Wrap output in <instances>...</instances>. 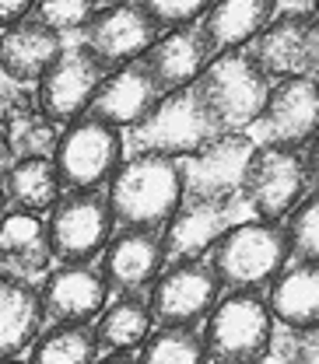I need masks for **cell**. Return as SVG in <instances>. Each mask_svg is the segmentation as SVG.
Returning a JSON list of instances; mask_svg holds the SVG:
<instances>
[{"instance_id":"5bb4252c","label":"cell","mask_w":319,"mask_h":364,"mask_svg":"<svg viewBox=\"0 0 319 364\" xmlns=\"http://www.w3.org/2000/svg\"><path fill=\"white\" fill-rule=\"evenodd\" d=\"M162 85H158V77L151 74V67L144 63V56L134 60V63H127V67H120V70H113L105 81H102V88L95 95V102H91L88 116H95L98 123H105V127H127V130H134L140 127L147 116H151V109L162 102Z\"/></svg>"},{"instance_id":"ac0fdd59","label":"cell","mask_w":319,"mask_h":364,"mask_svg":"<svg viewBox=\"0 0 319 364\" xmlns=\"http://www.w3.org/2000/svg\"><path fill=\"white\" fill-rule=\"evenodd\" d=\"M211 46L200 25H179V28H165L155 46L144 53V63L151 67V74L158 77L162 91L189 88L204 67L211 63Z\"/></svg>"},{"instance_id":"e575fe53","label":"cell","mask_w":319,"mask_h":364,"mask_svg":"<svg viewBox=\"0 0 319 364\" xmlns=\"http://www.w3.org/2000/svg\"><path fill=\"white\" fill-rule=\"evenodd\" d=\"M14 165V147H11V136H7V127L0 119V182L7 176V168Z\"/></svg>"},{"instance_id":"cb8c5ba5","label":"cell","mask_w":319,"mask_h":364,"mask_svg":"<svg viewBox=\"0 0 319 364\" xmlns=\"http://www.w3.org/2000/svg\"><path fill=\"white\" fill-rule=\"evenodd\" d=\"M267 309L281 326H316L319 322V267L316 263H295L271 280Z\"/></svg>"},{"instance_id":"d590c367","label":"cell","mask_w":319,"mask_h":364,"mask_svg":"<svg viewBox=\"0 0 319 364\" xmlns=\"http://www.w3.org/2000/svg\"><path fill=\"white\" fill-rule=\"evenodd\" d=\"M95 364H137L130 354H109V358H98Z\"/></svg>"},{"instance_id":"836d02e7","label":"cell","mask_w":319,"mask_h":364,"mask_svg":"<svg viewBox=\"0 0 319 364\" xmlns=\"http://www.w3.org/2000/svg\"><path fill=\"white\" fill-rule=\"evenodd\" d=\"M36 4H39V0H0V28L7 32V28H14L18 21L32 18V14H36Z\"/></svg>"},{"instance_id":"484cf974","label":"cell","mask_w":319,"mask_h":364,"mask_svg":"<svg viewBox=\"0 0 319 364\" xmlns=\"http://www.w3.org/2000/svg\"><path fill=\"white\" fill-rule=\"evenodd\" d=\"M151 326H155V318H151L147 301H140L137 294H123L98 312L95 340L109 354H127V350H137L151 336Z\"/></svg>"},{"instance_id":"7c38bea8","label":"cell","mask_w":319,"mask_h":364,"mask_svg":"<svg viewBox=\"0 0 319 364\" xmlns=\"http://www.w3.org/2000/svg\"><path fill=\"white\" fill-rule=\"evenodd\" d=\"M158 36H162L158 21L140 4H109L95 11L91 21L81 28V46L105 70H120L140 60Z\"/></svg>"},{"instance_id":"8d00e7d4","label":"cell","mask_w":319,"mask_h":364,"mask_svg":"<svg viewBox=\"0 0 319 364\" xmlns=\"http://www.w3.org/2000/svg\"><path fill=\"white\" fill-rule=\"evenodd\" d=\"M7 207H11V203H7V193H4V182H0V218L7 214Z\"/></svg>"},{"instance_id":"44dd1931","label":"cell","mask_w":319,"mask_h":364,"mask_svg":"<svg viewBox=\"0 0 319 364\" xmlns=\"http://www.w3.org/2000/svg\"><path fill=\"white\" fill-rule=\"evenodd\" d=\"M162 231V249H165V267L186 263V259H204L218 238L228 231V214L218 203H186L165 221Z\"/></svg>"},{"instance_id":"f546056e","label":"cell","mask_w":319,"mask_h":364,"mask_svg":"<svg viewBox=\"0 0 319 364\" xmlns=\"http://www.w3.org/2000/svg\"><path fill=\"white\" fill-rule=\"evenodd\" d=\"M284 238L298 263H316L319 256V196L316 189L305 193L284 218Z\"/></svg>"},{"instance_id":"9c48e42d","label":"cell","mask_w":319,"mask_h":364,"mask_svg":"<svg viewBox=\"0 0 319 364\" xmlns=\"http://www.w3.org/2000/svg\"><path fill=\"white\" fill-rule=\"evenodd\" d=\"M123 161V136L116 127L98 123L95 116H81L67 123L53 147V165L60 172V182L70 189H98L113 179V172Z\"/></svg>"},{"instance_id":"e0dca14e","label":"cell","mask_w":319,"mask_h":364,"mask_svg":"<svg viewBox=\"0 0 319 364\" xmlns=\"http://www.w3.org/2000/svg\"><path fill=\"white\" fill-rule=\"evenodd\" d=\"M263 127L267 144L284 147H305L316 140L319 127V85L316 77H295V81H277L263 105Z\"/></svg>"},{"instance_id":"603a6c76","label":"cell","mask_w":319,"mask_h":364,"mask_svg":"<svg viewBox=\"0 0 319 364\" xmlns=\"http://www.w3.org/2000/svg\"><path fill=\"white\" fill-rule=\"evenodd\" d=\"M43 301L28 280L0 273V358H18L43 333Z\"/></svg>"},{"instance_id":"3957f363","label":"cell","mask_w":319,"mask_h":364,"mask_svg":"<svg viewBox=\"0 0 319 364\" xmlns=\"http://www.w3.org/2000/svg\"><path fill=\"white\" fill-rule=\"evenodd\" d=\"M316 182V140L305 147L263 144L253 151L239 196L249 203L256 221H281L288 210L313 193Z\"/></svg>"},{"instance_id":"277c9868","label":"cell","mask_w":319,"mask_h":364,"mask_svg":"<svg viewBox=\"0 0 319 364\" xmlns=\"http://www.w3.org/2000/svg\"><path fill=\"white\" fill-rule=\"evenodd\" d=\"M204 350L211 364H260L271 354L273 316L260 291H231L204 318Z\"/></svg>"},{"instance_id":"ffe728a7","label":"cell","mask_w":319,"mask_h":364,"mask_svg":"<svg viewBox=\"0 0 319 364\" xmlns=\"http://www.w3.org/2000/svg\"><path fill=\"white\" fill-rule=\"evenodd\" d=\"M63 39L46 28L39 18H25L0 36V74L14 85L43 81V74L60 60Z\"/></svg>"},{"instance_id":"4fadbf2b","label":"cell","mask_w":319,"mask_h":364,"mask_svg":"<svg viewBox=\"0 0 319 364\" xmlns=\"http://www.w3.org/2000/svg\"><path fill=\"white\" fill-rule=\"evenodd\" d=\"M105 77H109V70L91 56L85 46L63 49L60 60L43 74L36 102L56 127L60 123H74L91 109V102H95V95H98Z\"/></svg>"},{"instance_id":"ba28073f","label":"cell","mask_w":319,"mask_h":364,"mask_svg":"<svg viewBox=\"0 0 319 364\" xmlns=\"http://www.w3.org/2000/svg\"><path fill=\"white\" fill-rule=\"evenodd\" d=\"M256 144L249 134H218L197 154L182 158V200L186 203H218L225 207L239 196L246 165Z\"/></svg>"},{"instance_id":"4316f807","label":"cell","mask_w":319,"mask_h":364,"mask_svg":"<svg viewBox=\"0 0 319 364\" xmlns=\"http://www.w3.org/2000/svg\"><path fill=\"white\" fill-rule=\"evenodd\" d=\"M98 340L88 322H56L36 336L28 364H95Z\"/></svg>"},{"instance_id":"83f0119b","label":"cell","mask_w":319,"mask_h":364,"mask_svg":"<svg viewBox=\"0 0 319 364\" xmlns=\"http://www.w3.org/2000/svg\"><path fill=\"white\" fill-rule=\"evenodd\" d=\"M4 127H7V136H11L14 158H49L56 140H60L56 123L39 109V102H28V98L11 102V109L4 116Z\"/></svg>"},{"instance_id":"2e32d148","label":"cell","mask_w":319,"mask_h":364,"mask_svg":"<svg viewBox=\"0 0 319 364\" xmlns=\"http://www.w3.org/2000/svg\"><path fill=\"white\" fill-rule=\"evenodd\" d=\"M109 284L91 263H63L43 277L39 301L53 322H91L105 309Z\"/></svg>"},{"instance_id":"7402d4cb","label":"cell","mask_w":319,"mask_h":364,"mask_svg":"<svg viewBox=\"0 0 319 364\" xmlns=\"http://www.w3.org/2000/svg\"><path fill=\"white\" fill-rule=\"evenodd\" d=\"M277 14V0H214L204 14L200 28L207 36L211 53L246 49Z\"/></svg>"},{"instance_id":"d6986e66","label":"cell","mask_w":319,"mask_h":364,"mask_svg":"<svg viewBox=\"0 0 319 364\" xmlns=\"http://www.w3.org/2000/svg\"><path fill=\"white\" fill-rule=\"evenodd\" d=\"M53 263L46 221L28 210H7L0 218V273L14 280L46 277Z\"/></svg>"},{"instance_id":"7a4b0ae2","label":"cell","mask_w":319,"mask_h":364,"mask_svg":"<svg viewBox=\"0 0 319 364\" xmlns=\"http://www.w3.org/2000/svg\"><path fill=\"white\" fill-rule=\"evenodd\" d=\"M271 88L273 85L256 67L249 49L218 53L204 67V74L193 81L197 98L204 102V109L211 112V119L218 123L221 134H242L246 127L260 123Z\"/></svg>"},{"instance_id":"8fae6325","label":"cell","mask_w":319,"mask_h":364,"mask_svg":"<svg viewBox=\"0 0 319 364\" xmlns=\"http://www.w3.org/2000/svg\"><path fill=\"white\" fill-rule=\"evenodd\" d=\"M218 298H221V284L211 270V263L186 259V263H169V270L158 273L147 294V309L162 329L165 326L193 329L197 322L207 318Z\"/></svg>"},{"instance_id":"d6a6232c","label":"cell","mask_w":319,"mask_h":364,"mask_svg":"<svg viewBox=\"0 0 319 364\" xmlns=\"http://www.w3.org/2000/svg\"><path fill=\"white\" fill-rule=\"evenodd\" d=\"M273 347H277V354L288 364H316V358H319L316 354V326H302V329L284 326L281 336L273 333L271 350Z\"/></svg>"},{"instance_id":"30bf717a","label":"cell","mask_w":319,"mask_h":364,"mask_svg":"<svg viewBox=\"0 0 319 364\" xmlns=\"http://www.w3.org/2000/svg\"><path fill=\"white\" fill-rule=\"evenodd\" d=\"M249 56L267 74V81H295L316 77L319 67V18L316 11H291L273 18L271 25L253 39Z\"/></svg>"},{"instance_id":"f35d334b","label":"cell","mask_w":319,"mask_h":364,"mask_svg":"<svg viewBox=\"0 0 319 364\" xmlns=\"http://www.w3.org/2000/svg\"><path fill=\"white\" fill-rule=\"evenodd\" d=\"M102 4H105V7H109V4H130V0H102Z\"/></svg>"},{"instance_id":"1f68e13d","label":"cell","mask_w":319,"mask_h":364,"mask_svg":"<svg viewBox=\"0 0 319 364\" xmlns=\"http://www.w3.org/2000/svg\"><path fill=\"white\" fill-rule=\"evenodd\" d=\"M214 0H140V7L158 21V28H179V25H193L197 18H204L211 11Z\"/></svg>"},{"instance_id":"5b68a950","label":"cell","mask_w":319,"mask_h":364,"mask_svg":"<svg viewBox=\"0 0 319 364\" xmlns=\"http://www.w3.org/2000/svg\"><path fill=\"white\" fill-rule=\"evenodd\" d=\"M291 249L281 221H242L211 249V270L228 291H260L288 267Z\"/></svg>"},{"instance_id":"9a60e30c","label":"cell","mask_w":319,"mask_h":364,"mask_svg":"<svg viewBox=\"0 0 319 364\" xmlns=\"http://www.w3.org/2000/svg\"><path fill=\"white\" fill-rule=\"evenodd\" d=\"M162 270H165V249H162L158 231L123 228L102 249V270L98 273L120 294H137L140 287H151Z\"/></svg>"},{"instance_id":"f1b7e54d","label":"cell","mask_w":319,"mask_h":364,"mask_svg":"<svg viewBox=\"0 0 319 364\" xmlns=\"http://www.w3.org/2000/svg\"><path fill=\"white\" fill-rule=\"evenodd\" d=\"M137 364H211L204 340L197 329L186 326H165L158 333H151L140 343V358Z\"/></svg>"},{"instance_id":"4dcf8cb0","label":"cell","mask_w":319,"mask_h":364,"mask_svg":"<svg viewBox=\"0 0 319 364\" xmlns=\"http://www.w3.org/2000/svg\"><path fill=\"white\" fill-rule=\"evenodd\" d=\"M95 11H98V0H39L32 18H39L56 36H67V32H81Z\"/></svg>"},{"instance_id":"8992f818","label":"cell","mask_w":319,"mask_h":364,"mask_svg":"<svg viewBox=\"0 0 319 364\" xmlns=\"http://www.w3.org/2000/svg\"><path fill=\"white\" fill-rule=\"evenodd\" d=\"M221 134L204 102L189 88L165 91L162 102L151 109V116L130 130V151L134 154H165V158H189L207 140Z\"/></svg>"},{"instance_id":"74e56055","label":"cell","mask_w":319,"mask_h":364,"mask_svg":"<svg viewBox=\"0 0 319 364\" xmlns=\"http://www.w3.org/2000/svg\"><path fill=\"white\" fill-rule=\"evenodd\" d=\"M0 364H25L21 358H0Z\"/></svg>"},{"instance_id":"52a82bcc","label":"cell","mask_w":319,"mask_h":364,"mask_svg":"<svg viewBox=\"0 0 319 364\" xmlns=\"http://www.w3.org/2000/svg\"><path fill=\"white\" fill-rule=\"evenodd\" d=\"M113 210L98 189H74L49 210L46 235L60 263H91L113 238Z\"/></svg>"},{"instance_id":"d4e9b609","label":"cell","mask_w":319,"mask_h":364,"mask_svg":"<svg viewBox=\"0 0 319 364\" xmlns=\"http://www.w3.org/2000/svg\"><path fill=\"white\" fill-rule=\"evenodd\" d=\"M60 189H63V182H60L53 158H14V165L4 176L7 203L14 210H28V214L53 210L60 200Z\"/></svg>"},{"instance_id":"6da1fadb","label":"cell","mask_w":319,"mask_h":364,"mask_svg":"<svg viewBox=\"0 0 319 364\" xmlns=\"http://www.w3.org/2000/svg\"><path fill=\"white\" fill-rule=\"evenodd\" d=\"M109 210L123 228H162L182 203V172L176 158L130 154L109 179Z\"/></svg>"}]
</instances>
